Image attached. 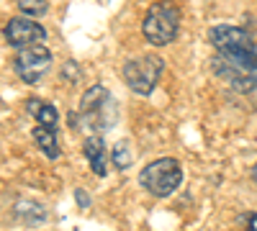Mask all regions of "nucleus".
<instances>
[{
	"mask_svg": "<svg viewBox=\"0 0 257 231\" xmlns=\"http://www.w3.org/2000/svg\"><path fill=\"white\" fill-rule=\"evenodd\" d=\"M211 72L219 80H224L231 90L252 93L257 90V52H231V54L213 52Z\"/></svg>",
	"mask_w": 257,
	"mask_h": 231,
	"instance_id": "obj_1",
	"label": "nucleus"
},
{
	"mask_svg": "<svg viewBox=\"0 0 257 231\" xmlns=\"http://www.w3.org/2000/svg\"><path fill=\"white\" fill-rule=\"evenodd\" d=\"M80 123L85 126L88 131L93 134H105L108 129H113L116 121H118V106L113 95L108 93V88L103 85H93L82 93L80 100V111H77Z\"/></svg>",
	"mask_w": 257,
	"mask_h": 231,
	"instance_id": "obj_2",
	"label": "nucleus"
},
{
	"mask_svg": "<svg viewBox=\"0 0 257 231\" xmlns=\"http://www.w3.org/2000/svg\"><path fill=\"white\" fill-rule=\"evenodd\" d=\"M180 21L183 13L173 0H157L147 8L142 21V36L152 47H167L173 44L180 34Z\"/></svg>",
	"mask_w": 257,
	"mask_h": 231,
	"instance_id": "obj_3",
	"label": "nucleus"
},
{
	"mask_svg": "<svg viewBox=\"0 0 257 231\" xmlns=\"http://www.w3.org/2000/svg\"><path fill=\"white\" fill-rule=\"evenodd\" d=\"M183 182V164L175 157H157L139 172V185L149 195L167 198L173 195Z\"/></svg>",
	"mask_w": 257,
	"mask_h": 231,
	"instance_id": "obj_4",
	"label": "nucleus"
},
{
	"mask_svg": "<svg viewBox=\"0 0 257 231\" xmlns=\"http://www.w3.org/2000/svg\"><path fill=\"white\" fill-rule=\"evenodd\" d=\"M165 72V59L160 54H142L123 62V82L137 95H152L160 85V77Z\"/></svg>",
	"mask_w": 257,
	"mask_h": 231,
	"instance_id": "obj_5",
	"label": "nucleus"
},
{
	"mask_svg": "<svg viewBox=\"0 0 257 231\" xmlns=\"http://www.w3.org/2000/svg\"><path fill=\"white\" fill-rule=\"evenodd\" d=\"M52 52L39 44V47H31V49H21L16 57H13V70L18 75L21 82H26V85H36V82H41L49 70H52Z\"/></svg>",
	"mask_w": 257,
	"mask_h": 231,
	"instance_id": "obj_6",
	"label": "nucleus"
},
{
	"mask_svg": "<svg viewBox=\"0 0 257 231\" xmlns=\"http://www.w3.org/2000/svg\"><path fill=\"white\" fill-rule=\"evenodd\" d=\"M3 39H6V44L13 47V49H31V47H39V44H44V39H47V29L39 24V21L34 18H8V24L3 26Z\"/></svg>",
	"mask_w": 257,
	"mask_h": 231,
	"instance_id": "obj_7",
	"label": "nucleus"
},
{
	"mask_svg": "<svg viewBox=\"0 0 257 231\" xmlns=\"http://www.w3.org/2000/svg\"><path fill=\"white\" fill-rule=\"evenodd\" d=\"M208 44L213 47V52H221V54H231V52H257L254 39L239 29V26H211L208 29Z\"/></svg>",
	"mask_w": 257,
	"mask_h": 231,
	"instance_id": "obj_8",
	"label": "nucleus"
},
{
	"mask_svg": "<svg viewBox=\"0 0 257 231\" xmlns=\"http://www.w3.org/2000/svg\"><path fill=\"white\" fill-rule=\"evenodd\" d=\"M82 157L88 159L90 172L95 177H105L108 175V149H105V141L98 134H90L82 139Z\"/></svg>",
	"mask_w": 257,
	"mask_h": 231,
	"instance_id": "obj_9",
	"label": "nucleus"
},
{
	"mask_svg": "<svg viewBox=\"0 0 257 231\" xmlns=\"http://www.w3.org/2000/svg\"><path fill=\"white\" fill-rule=\"evenodd\" d=\"M26 113L36 121V126H44L49 131L59 129V111L52 106V103L41 100V98H29L26 100Z\"/></svg>",
	"mask_w": 257,
	"mask_h": 231,
	"instance_id": "obj_10",
	"label": "nucleus"
},
{
	"mask_svg": "<svg viewBox=\"0 0 257 231\" xmlns=\"http://www.w3.org/2000/svg\"><path fill=\"white\" fill-rule=\"evenodd\" d=\"M31 136H34L36 146L41 149V154H44L47 159H57L62 154L59 141H57V131H49V129H44V126H34Z\"/></svg>",
	"mask_w": 257,
	"mask_h": 231,
	"instance_id": "obj_11",
	"label": "nucleus"
},
{
	"mask_svg": "<svg viewBox=\"0 0 257 231\" xmlns=\"http://www.w3.org/2000/svg\"><path fill=\"white\" fill-rule=\"evenodd\" d=\"M13 213L24 221L26 226H39V223L47 221V211L39 203H34V200H18L16 208H13Z\"/></svg>",
	"mask_w": 257,
	"mask_h": 231,
	"instance_id": "obj_12",
	"label": "nucleus"
},
{
	"mask_svg": "<svg viewBox=\"0 0 257 231\" xmlns=\"http://www.w3.org/2000/svg\"><path fill=\"white\" fill-rule=\"evenodd\" d=\"M111 162L116 164V170H128L134 164V152H132V141L128 139H121L113 152H111Z\"/></svg>",
	"mask_w": 257,
	"mask_h": 231,
	"instance_id": "obj_13",
	"label": "nucleus"
},
{
	"mask_svg": "<svg viewBox=\"0 0 257 231\" xmlns=\"http://www.w3.org/2000/svg\"><path fill=\"white\" fill-rule=\"evenodd\" d=\"M18 11L26 18H41L49 13V0H18Z\"/></svg>",
	"mask_w": 257,
	"mask_h": 231,
	"instance_id": "obj_14",
	"label": "nucleus"
},
{
	"mask_svg": "<svg viewBox=\"0 0 257 231\" xmlns=\"http://www.w3.org/2000/svg\"><path fill=\"white\" fill-rule=\"evenodd\" d=\"M80 75H82V70L77 67L75 59H67V62H64V67H62V77H64V80H67V82H77Z\"/></svg>",
	"mask_w": 257,
	"mask_h": 231,
	"instance_id": "obj_15",
	"label": "nucleus"
},
{
	"mask_svg": "<svg viewBox=\"0 0 257 231\" xmlns=\"http://www.w3.org/2000/svg\"><path fill=\"white\" fill-rule=\"evenodd\" d=\"M242 226L247 231H257V213L249 211V213H242Z\"/></svg>",
	"mask_w": 257,
	"mask_h": 231,
	"instance_id": "obj_16",
	"label": "nucleus"
},
{
	"mask_svg": "<svg viewBox=\"0 0 257 231\" xmlns=\"http://www.w3.org/2000/svg\"><path fill=\"white\" fill-rule=\"evenodd\" d=\"M75 200H77V205H80V208H90V195L85 193V190H80V187L75 190Z\"/></svg>",
	"mask_w": 257,
	"mask_h": 231,
	"instance_id": "obj_17",
	"label": "nucleus"
},
{
	"mask_svg": "<svg viewBox=\"0 0 257 231\" xmlns=\"http://www.w3.org/2000/svg\"><path fill=\"white\" fill-rule=\"evenodd\" d=\"M252 180L257 182V162H254V167H252Z\"/></svg>",
	"mask_w": 257,
	"mask_h": 231,
	"instance_id": "obj_18",
	"label": "nucleus"
}]
</instances>
